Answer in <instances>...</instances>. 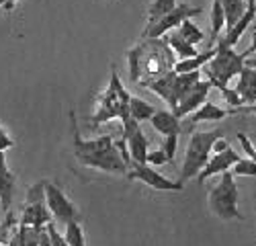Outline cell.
I'll return each instance as SVG.
<instances>
[{
    "mask_svg": "<svg viewBox=\"0 0 256 246\" xmlns=\"http://www.w3.org/2000/svg\"><path fill=\"white\" fill-rule=\"evenodd\" d=\"M70 119H72V144H74V156L78 160V164L86 168H94V170H102V172H119V174H127V162L123 160L117 144L111 136H100L94 140H82L78 126H76V115L74 111H70Z\"/></svg>",
    "mask_w": 256,
    "mask_h": 246,
    "instance_id": "1",
    "label": "cell"
},
{
    "mask_svg": "<svg viewBox=\"0 0 256 246\" xmlns=\"http://www.w3.org/2000/svg\"><path fill=\"white\" fill-rule=\"evenodd\" d=\"M174 52L170 50L164 37L148 39L144 37L136 48L127 52V66L134 82H146L174 70Z\"/></svg>",
    "mask_w": 256,
    "mask_h": 246,
    "instance_id": "2",
    "label": "cell"
},
{
    "mask_svg": "<svg viewBox=\"0 0 256 246\" xmlns=\"http://www.w3.org/2000/svg\"><path fill=\"white\" fill-rule=\"evenodd\" d=\"M130 98H132V94L125 90L121 78L117 76V70L113 68L109 86L98 96L96 113L90 117V123H92L90 128L96 130L100 123L111 121V119H121V123L127 121L130 119Z\"/></svg>",
    "mask_w": 256,
    "mask_h": 246,
    "instance_id": "3",
    "label": "cell"
},
{
    "mask_svg": "<svg viewBox=\"0 0 256 246\" xmlns=\"http://www.w3.org/2000/svg\"><path fill=\"white\" fill-rule=\"evenodd\" d=\"M207 203L211 214L224 220V222H232V220H244V214L238 210L240 203V189L236 184V176L232 170L222 172V178L218 180V184H213L207 195Z\"/></svg>",
    "mask_w": 256,
    "mask_h": 246,
    "instance_id": "4",
    "label": "cell"
},
{
    "mask_svg": "<svg viewBox=\"0 0 256 246\" xmlns=\"http://www.w3.org/2000/svg\"><path fill=\"white\" fill-rule=\"evenodd\" d=\"M203 78V70H193V72H174L170 70L158 78H152V80H146V82H140V86L152 90L154 94H158L166 105L170 107V111H174L176 102L180 100V96Z\"/></svg>",
    "mask_w": 256,
    "mask_h": 246,
    "instance_id": "5",
    "label": "cell"
},
{
    "mask_svg": "<svg viewBox=\"0 0 256 246\" xmlns=\"http://www.w3.org/2000/svg\"><path fill=\"white\" fill-rule=\"evenodd\" d=\"M224 136H226V132L222 128H218V130H209V132H195L188 138L186 152H184L182 166H180V180H188L203 170L207 160L211 158L213 144Z\"/></svg>",
    "mask_w": 256,
    "mask_h": 246,
    "instance_id": "6",
    "label": "cell"
},
{
    "mask_svg": "<svg viewBox=\"0 0 256 246\" xmlns=\"http://www.w3.org/2000/svg\"><path fill=\"white\" fill-rule=\"evenodd\" d=\"M244 64H246L244 54H238L234 48H226L218 44L213 58L203 66V76L211 82L213 88H222V86H228V82L234 76L240 74Z\"/></svg>",
    "mask_w": 256,
    "mask_h": 246,
    "instance_id": "7",
    "label": "cell"
},
{
    "mask_svg": "<svg viewBox=\"0 0 256 246\" xmlns=\"http://www.w3.org/2000/svg\"><path fill=\"white\" fill-rule=\"evenodd\" d=\"M48 222H52V214L46 205V180H39L27 191V203L20 214V224L46 228Z\"/></svg>",
    "mask_w": 256,
    "mask_h": 246,
    "instance_id": "8",
    "label": "cell"
},
{
    "mask_svg": "<svg viewBox=\"0 0 256 246\" xmlns=\"http://www.w3.org/2000/svg\"><path fill=\"white\" fill-rule=\"evenodd\" d=\"M125 176H127V180H140L154 191H168V193L182 191V180H172V178L160 174L150 164L130 162V168H127Z\"/></svg>",
    "mask_w": 256,
    "mask_h": 246,
    "instance_id": "9",
    "label": "cell"
},
{
    "mask_svg": "<svg viewBox=\"0 0 256 246\" xmlns=\"http://www.w3.org/2000/svg\"><path fill=\"white\" fill-rule=\"evenodd\" d=\"M203 12L201 6H190V4H176L170 12H166L164 16H160L154 23H148L146 29H144V37L148 39H158V37H164L168 31L176 29L184 18H193V16H199Z\"/></svg>",
    "mask_w": 256,
    "mask_h": 246,
    "instance_id": "10",
    "label": "cell"
},
{
    "mask_svg": "<svg viewBox=\"0 0 256 246\" xmlns=\"http://www.w3.org/2000/svg\"><path fill=\"white\" fill-rule=\"evenodd\" d=\"M46 205L52 214V220L58 224L66 226L72 220H80V212L76 208V203L64 193V189H60L58 184L46 180Z\"/></svg>",
    "mask_w": 256,
    "mask_h": 246,
    "instance_id": "11",
    "label": "cell"
},
{
    "mask_svg": "<svg viewBox=\"0 0 256 246\" xmlns=\"http://www.w3.org/2000/svg\"><path fill=\"white\" fill-rule=\"evenodd\" d=\"M123 140L127 144V152H130L132 162L146 164L148 158V138L142 130V126L136 119H127L123 121Z\"/></svg>",
    "mask_w": 256,
    "mask_h": 246,
    "instance_id": "12",
    "label": "cell"
},
{
    "mask_svg": "<svg viewBox=\"0 0 256 246\" xmlns=\"http://www.w3.org/2000/svg\"><path fill=\"white\" fill-rule=\"evenodd\" d=\"M211 82L207 80V78H201L197 84H193L190 86L182 96H180V100L176 102V107H174V115L178 117V119H182V117H188L193 111H197L203 102L209 98V92H211Z\"/></svg>",
    "mask_w": 256,
    "mask_h": 246,
    "instance_id": "13",
    "label": "cell"
},
{
    "mask_svg": "<svg viewBox=\"0 0 256 246\" xmlns=\"http://www.w3.org/2000/svg\"><path fill=\"white\" fill-rule=\"evenodd\" d=\"M240 160V154L234 150L232 146L230 148H226L224 152H216L209 160H207V164L203 166V170L197 174V182L199 184H203L207 178H211V176H216V174H222V172H226V170H232V166L236 164Z\"/></svg>",
    "mask_w": 256,
    "mask_h": 246,
    "instance_id": "14",
    "label": "cell"
},
{
    "mask_svg": "<svg viewBox=\"0 0 256 246\" xmlns=\"http://www.w3.org/2000/svg\"><path fill=\"white\" fill-rule=\"evenodd\" d=\"M230 115H238V107L224 109V107H218L216 102H211L207 98L197 111H193L188 115V123L190 126H197V123H203V121H222Z\"/></svg>",
    "mask_w": 256,
    "mask_h": 246,
    "instance_id": "15",
    "label": "cell"
},
{
    "mask_svg": "<svg viewBox=\"0 0 256 246\" xmlns=\"http://www.w3.org/2000/svg\"><path fill=\"white\" fill-rule=\"evenodd\" d=\"M254 18H256V4H248L246 12L242 14V18H238L230 29H226L224 37L220 39V44L226 46V48H234L240 41V37L244 35V31L254 23Z\"/></svg>",
    "mask_w": 256,
    "mask_h": 246,
    "instance_id": "16",
    "label": "cell"
},
{
    "mask_svg": "<svg viewBox=\"0 0 256 246\" xmlns=\"http://www.w3.org/2000/svg\"><path fill=\"white\" fill-rule=\"evenodd\" d=\"M12 195H14V174L10 172L4 152H0V205L8 214L12 205Z\"/></svg>",
    "mask_w": 256,
    "mask_h": 246,
    "instance_id": "17",
    "label": "cell"
},
{
    "mask_svg": "<svg viewBox=\"0 0 256 246\" xmlns=\"http://www.w3.org/2000/svg\"><path fill=\"white\" fill-rule=\"evenodd\" d=\"M234 90L240 94L244 105H252V102H256V68L244 64V68L238 74V84Z\"/></svg>",
    "mask_w": 256,
    "mask_h": 246,
    "instance_id": "18",
    "label": "cell"
},
{
    "mask_svg": "<svg viewBox=\"0 0 256 246\" xmlns=\"http://www.w3.org/2000/svg\"><path fill=\"white\" fill-rule=\"evenodd\" d=\"M150 123H152V128L160 134V136H170V134H176V136H180V119L170 111V109H156V113L152 115V119H150Z\"/></svg>",
    "mask_w": 256,
    "mask_h": 246,
    "instance_id": "19",
    "label": "cell"
},
{
    "mask_svg": "<svg viewBox=\"0 0 256 246\" xmlns=\"http://www.w3.org/2000/svg\"><path fill=\"white\" fill-rule=\"evenodd\" d=\"M164 39H166V44L170 46V50L174 52V56H176L178 60H186V58H193V56L199 54V52H197V46H190L186 39L180 37V33H178L176 29L168 31V33L164 35Z\"/></svg>",
    "mask_w": 256,
    "mask_h": 246,
    "instance_id": "20",
    "label": "cell"
},
{
    "mask_svg": "<svg viewBox=\"0 0 256 246\" xmlns=\"http://www.w3.org/2000/svg\"><path fill=\"white\" fill-rule=\"evenodd\" d=\"M213 54H216V48H209L207 52L203 54H197L193 58H186V60H178L174 64V72L182 74V72H193V70H203V66L207 64V62L213 58Z\"/></svg>",
    "mask_w": 256,
    "mask_h": 246,
    "instance_id": "21",
    "label": "cell"
},
{
    "mask_svg": "<svg viewBox=\"0 0 256 246\" xmlns=\"http://www.w3.org/2000/svg\"><path fill=\"white\" fill-rule=\"evenodd\" d=\"M154 113H156V107L152 105V102H148V100H144L140 96H132L130 98V117L136 119L138 123L150 121Z\"/></svg>",
    "mask_w": 256,
    "mask_h": 246,
    "instance_id": "22",
    "label": "cell"
},
{
    "mask_svg": "<svg viewBox=\"0 0 256 246\" xmlns=\"http://www.w3.org/2000/svg\"><path fill=\"white\" fill-rule=\"evenodd\" d=\"M224 29H226V10L220 0H211V44L218 41Z\"/></svg>",
    "mask_w": 256,
    "mask_h": 246,
    "instance_id": "23",
    "label": "cell"
},
{
    "mask_svg": "<svg viewBox=\"0 0 256 246\" xmlns=\"http://www.w3.org/2000/svg\"><path fill=\"white\" fill-rule=\"evenodd\" d=\"M224 10H226V29H230L242 14L246 12V0H220Z\"/></svg>",
    "mask_w": 256,
    "mask_h": 246,
    "instance_id": "24",
    "label": "cell"
},
{
    "mask_svg": "<svg viewBox=\"0 0 256 246\" xmlns=\"http://www.w3.org/2000/svg\"><path fill=\"white\" fill-rule=\"evenodd\" d=\"M176 31L180 33V37L182 39H186L190 46H197V44H201V41L205 39V33L201 31V27L199 25H195L193 23V18H184L182 23L176 27Z\"/></svg>",
    "mask_w": 256,
    "mask_h": 246,
    "instance_id": "25",
    "label": "cell"
},
{
    "mask_svg": "<svg viewBox=\"0 0 256 246\" xmlns=\"http://www.w3.org/2000/svg\"><path fill=\"white\" fill-rule=\"evenodd\" d=\"M44 228H35V226H18V234H16V242L18 246H39V238Z\"/></svg>",
    "mask_w": 256,
    "mask_h": 246,
    "instance_id": "26",
    "label": "cell"
},
{
    "mask_svg": "<svg viewBox=\"0 0 256 246\" xmlns=\"http://www.w3.org/2000/svg\"><path fill=\"white\" fill-rule=\"evenodd\" d=\"M64 238L68 240L70 246H86V238H84V230L78 220H72L64 226Z\"/></svg>",
    "mask_w": 256,
    "mask_h": 246,
    "instance_id": "27",
    "label": "cell"
},
{
    "mask_svg": "<svg viewBox=\"0 0 256 246\" xmlns=\"http://www.w3.org/2000/svg\"><path fill=\"white\" fill-rule=\"evenodd\" d=\"M174 6H176V0H154V2L148 6V23H154V20H158L160 16L170 12Z\"/></svg>",
    "mask_w": 256,
    "mask_h": 246,
    "instance_id": "28",
    "label": "cell"
},
{
    "mask_svg": "<svg viewBox=\"0 0 256 246\" xmlns=\"http://www.w3.org/2000/svg\"><path fill=\"white\" fill-rule=\"evenodd\" d=\"M232 172L234 176H256V162L248 156L246 158L240 156V160L232 166Z\"/></svg>",
    "mask_w": 256,
    "mask_h": 246,
    "instance_id": "29",
    "label": "cell"
},
{
    "mask_svg": "<svg viewBox=\"0 0 256 246\" xmlns=\"http://www.w3.org/2000/svg\"><path fill=\"white\" fill-rule=\"evenodd\" d=\"M176 148H178V136H176V134H170V136H166L162 150H164V154H166V158H168V164H172V162H174Z\"/></svg>",
    "mask_w": 256,
    "mask_h": 246,
    "instance_id": "30",
    "label": "cell"
},
{
    "mask_svg": "<svg viewBox=\"0 0 256 246\" xmlns=\"http://www.w3.org/2000/svg\"><path fill=\"white\" fill-rule=\"evenodd\" d=\"M46 232H48V236H50L52 246H70V244H68V240L64 238V234H60V232H58V228H56V222H48V226H46Z\"/></svg>",
    "mask_w": 256,
    "mask_h": 246,
    "instance_id": "31",
    "label": "cell"
},
{
    "mask_svg": "<svg viewBox=\"0 0 256 246\" xmlns=\"http://www.w3.org/2000/svg\"><path fill=\"white\" fill-rule=\"evenodd\" d=\"M220 92H222V96H224V100L228 102L230 107H242L244 102H242V98H240V94L234 90V88H230V86H222V88H218Z\"/></svg>",
    "mask_w": 256,
    "mask_h": 246,
    "instance_id": "32",
    "label": "cell"
},
{
    "mask_svg": "<svg viewBox=\"0 0 256 246\" xmlns=\"http://www.w3.org/2000/svg\"><path fill=\"white\" fill-rule=\"evenodd\" d=\"M146 164H150V166H164V164H168V158H166L162 148L160 150H152V152H148Z\"/></svg>",
    "mask_w": 256,
    "mask_h": 246,
    "instance_id": "33",
    "label": "cell"
},
{
    "mask_svg": "<svg viewBox=\"0 0 256 246\" xmlns=\"http://www.w3.org/2000/svg\"><path fill=\"white\" fill-rule=\"evenodd\" d=\"M238 142H240V146H242L244 154L256 162V146L252 144V140H250L246 134H242V132H240V134H238Z\"/></svg>",
    "mask_w": 256,
    "mask_h": 246,
    "instance_id": "34",
    "label": "cell"
},
{
    "mask_svg": "<svg viewBox=\"0 0 256 246\" xmlns=\"http://www.w3.org/2000/svg\"><path fill=\"white\" fill-rule=\"evenodd\" d=\"M14 146V142L4 134V130L0 128V152H4V150H8V148H12Z\"/></svg>",
    "mask_w": 256,
    "mask_h": 246,
    "instance_id": "35",
    "label": "cell"
},
{
    "mask_svg": "<svg viewBox=\"0 0 256 246\" xmlns=\"http://www.w3.org/2000/svg\"><path fill=\"white\" fill-rule=\"evenodd\" d=\"M226 148H230V142H228L226 136H224V138L216 140V144H213V154H216V152H224Z\"/></svg>",
    "mask_w": 256,
    "mask_h": 246,
    "instance_id": "36",
    "label": "cell"
},
{
    "mask_svg": "<svg viewBox=\"0 0 256 246\" xmlns=\"http://www.w3.org/2000/svg\"><path fill=\"white\" fill-rule=\"evenodd\" d=\"M244 58H250V56H256V29L252 31V41H250V48L246 52H242Z\"/></svg>",
    "mask_w": 256,
    "mask_h": 246,
    "instance_id": "37",
    "label": "cell"
},
{
    "mask_svg": "<svg viewBox=\"0 0 256 246\" xmlns=\"http://www.w3.org/2000/svg\"><path fill=\"white\" fill-rule=\"evenodd\" d=\"M238 113H248V115H256V102H252V105H242V107H238Z\"/></svg>",
    "mask_w": 256,
    "mask_h": 246,
    "instance_id": "38",
    "label": "cell"
},
{
    "mask_svg": "<svg viewBox=\"0 0 256 246\" xmlns=\"http://www.w3.org/2000/svg\"><path fill=\"white\" fill-rule=\"evenodd\" d=\"M4 2H6V10H12V8H14V4L18 2V0H4Z\"/></svg>",
    "mask_w": 256,
    "mask_h": 246,
    "instance_id": "39",
    "label": "cell"
},
{
    "mask_svg": "<svg viewBox=\"0 0 256 246\" xmlns=\"http://www.w3.org/2000/svg\"><path fill=\"white\" fill-rule=\"evenodd\" d=\"M246 66H252V68H256V56H254V58H250V60L246 58Z\"/></svg>",
    "mask_w": 256,
    "mask_h": 246,
    "instance_id": "40",
    "label": "cell"
},
{
    "mask_svg": "<svg viewBox=\"0 0 256 246\" xmlns=\"http://www.w3.org/2000/svg\"><path fill=\"white\" fill-rule=\"evenodd\" d=\"M0 8H6V2H4V0H0Z\"/></svg>",
    "mask_w": 256,
    "mask_h": 246,
    "instance_id": "41",
    "label": "cell"
},
{
    "mask_svg": "<svg viewBox=\"0 0 256 246\" xmlns=\"http://www.w3.org/2000/svg\"><path fill=\"white\" fill-rule=\"evenodd\" d=\"M246 4H256V0H246Z\"/></svg>",
    "mask_w": 256,
    "mask_h": 246,
    "instance_id": "42",
    "label": "cell"
}]
</instances>
